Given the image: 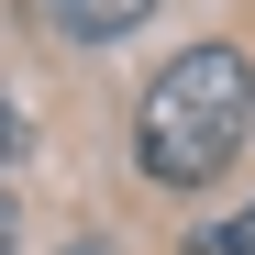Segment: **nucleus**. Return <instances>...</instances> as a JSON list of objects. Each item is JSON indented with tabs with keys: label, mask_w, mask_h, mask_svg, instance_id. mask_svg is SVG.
Listing matches in <instances>:
<instances>
[{
	"label": "nucleus",
	"mask_w": 255,
	"mask_h": 255,
	"mask_svg": "<svg viewBox=\"0 0 255 255\" xmlns=\"http://www.w3.org/2000/svg\"><path fill=\"white\" fill-rule=\"evenodd\" d=\"M255 133V67L244 45H178L133 111V155L155 189H211Z\"/></svg>",
	"instance_id": "1"
},
{
	"label": "nucleus",
	"mask_w": 255,
	"mask_h": 255,
	"mask_svg": "<svg viewBox=\"0 0 255 255\" xmlns=\"http://www.w3.org/2000/svg\"><path fill=\"white\" fill-rule=\"evenodd\" d=\"M144 11H155V0H45V22L67 33V45H122Z\"/></svg>",
	"instance_id": "2"
},
{
	"label": "nucleus",
	"mask_w": 255,
	"mask_h": 255,
	"mask_svg": "<svg viewBox=\"0 0 255 255\" xmlns=\"http://www.w3.org/2000/svg\"><path fill=\"white\" fill-rule=\"evenodd\" d=\"M178 255H255V200L233 211V222H200V233H189Z\"/></svg>",
	"instance_id": "3"
},
{
	"label": "nucleus",
	"mask_w": 255,
	"mask_h": 255,
	"mask_svg": "<svg viewBox=\"0 0 255 255\" xmlns=\"http://www.w3.org/2000/svg\"><path fill=\"white\" fill-rule=\"evenodd\" d=\"M11 244H22V200L0 189V255H11Z\"/></svg>",
	"instance_id": "4"
},
{
	"label": "nucleus",
	"mask_w": 255,
	"mask_h": 255,
	"mask_svg": "<svg viewBox=\"0 0 255 255\" xmlns=\"http://www.w3.org/2000/svg\"><path fill=\"white\" fill-rule=\"evenodd\" d=\"M11 144H22V111H11V100H0V155H11Z\"/></svg>",
	"instance_id": "5"
},
{
	"label": "nucleus",
	"mask_w": 255,
	"mask_h": 255,
	"mask_svg": "<svg viewBox=\"0 0 255 255\" xmlns=\"http://www.w3.org/2000/svg\"><path fill=\"white\" fill-rule=\"evenodd\" d=\"M67 255H122V244H100V233H89V244H67Z\"/></svg>",
	"instance_id": "6"
}]
</instances>
